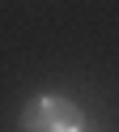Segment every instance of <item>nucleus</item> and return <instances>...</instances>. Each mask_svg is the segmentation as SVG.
I'll list each match as a JSON object with an SVG mask.
<instances>
[{
  "mask_svg": "<svg viewBox=\"0 0 119 132\" xmlns=\"http://www.w3.org/2000/svg\"><path fill=\"white\" fill-rule=\"evenodd\" d=\"M21 132H89V123L72 98L38 94L21 106Z\"/></svg>",
  "mask_w": 119,
  "mask_h": 132,
  "instance_id": "f257e3e1",
  "label": "nucleus"
}]
</instances>
